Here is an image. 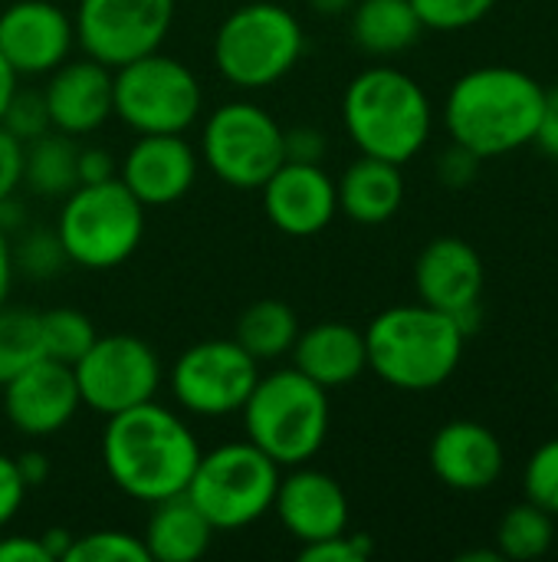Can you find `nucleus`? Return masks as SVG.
<instances>
[{
	"label": "nucleus",
	"instance_id": "1",
	"mask_svg": "<svg viewBox=\"0 0 558 562\" xmlns=\"http://www.w3.org/2000/svg\"><path fill=\"white\" fill-rule=\"evenodd\" d=\"M197 458L201 445L191 428L155 398L112 415L102 435V461L112 484L138 504L184 494Z\"/></svg>",
	"mask_w": 558,
	"mask_h": 562
},
{
	"label": "nucleus",
	"instance_id": "2",
	"mask_svg": "<svg viewBox=\"0 0 558 562\" xmlns=\"http://www.w3.org/2000/svg\"><path fill=\"white\" fill-rule=\"evenodd\" d=\"M546 92L549 89L516 66H477L464 72L444 102L451 142L474 151L480 161L533 145Z\"/></svg>",
	"mask_w": 558,
	"mask_h": 562
},
{
	"label": "nucleus",
	"instance_id": "3",
	"mask_svg": "<svg viewBox=\"0 0 558 562\" xmlns=\"http://www.w3.org/2000/svg\"><path fill=\"white\" fill-rule=\"evenodd\" d=\"M464 342L467 336L457 319L428 303L391 306L365 329L368 369L401 392L441 389L457 372Z\"/></svg>",
	"mask_w": 558,
	"mask_h": 562
},
{
	"label": "nucleus",
	"instance_id": "4",
	"mask_svg": "<svg viewBox=\"0 0 558 562\" xmlns=\"http://www.w3.org/2000/svg\"><path fill=\"white\" fill-rule=\"evenodd\" d=\"M349 138L362 155L408 165L431 138V102L418 79L395 66L362 69L342 95Z\"/></svg>",
	"mask_w": 558,
	"mask_h": 562
},
{
	"label": "nucleus",
	"instance_id": "5",
	"mask_svg": "<svg viewBox=\"0 0 558 562\" xmlns=\"http://www.w3.org/2000/svg\"><path fill=\"white\" fill-rule=\"evenodd\" d=\"M240 412L247 441L280 468L309 464L329 438V392L299 369L260 375Z\"/></svg>",
	"mask_w": 558,
	"mask_h": 562
},
{
	"label": "nucleus",
	"instance_id": "6",
	"mask_svg": "<svg viewBox=\"0 0 558 562\" xmlns=\"http://www.w3.org/2000/svg\"><path fill=\"white\" fill-rule=\"evenodd\" d=\"M306 49L296 13L273 0L230 10L214 33V63L237 89H266L299 63Z\"/></svg>",
	"mask_w": 558,
	"mask_h": 562
},
{
	"label": "nucleus",
	"instance_id": "7",
	"mask_svg": "<svg viewBox=\"0 0 558 562\" xmlns=\"http://www.w3.org/2000/svg\"><path fill=\"white\" fill-rule=\"evenodd\" d=\"M145 204L118 181L79 184L62 198L56 237L69 263L86 270L122 267L141 244Z\"/></svg>",
	"mask_w": 558,
	"mask_h": 562
},
{
	"label": "nucleus",
	"instance_id": "8",
	"mask_svg": "<svg viewBox=\"0 0 558 562\" xmlns=\"http://www.w3.org/2000/svg\"><path fill=\"white\" fill-rule=\"evenodd\" d=\"M280 487V464L266 458L253 441H230L214 451H201L187 481V497L220 530H243L273 510Z\"/></svg>",
	"mask_w": 558,
	"mask_h": 562
},
{
	"label": "nucleus",
	"instance_id": "9",
	"mask_svg": "<svg viewBox=\"0 0 558 562\" xmlns=\"http://www.w3.org/2000/svg\"><path fill=\"white\" fill-rule=\"evenodd\" d=\"M201 105L197 76L161 49L112 69V115L138 135H184Z\"/></svg>",
	"mask_w": 558,
	"mask_h": 562
},
{
	"label": "nucleus",
	"instance_id": "10",
	"mask_svg": "<svg viewBox=\"0 0 558 562\" xmlns=\"http://www.w3.org/2000/svg\"><path fill=\"white\" fill-rule=\"evenodd\" d=\"M201 155L224 184L260 191L263 181L286 161L283 125L257 102H224L204 122Z\"/></svg>",
	"mask_w": 558,
	"mask_h": 562
},
{
	"label": "nucleus",
	"instance_id": "11",
	"mask_svg": "<svg viewBox=\"0 0 558 562\" xmlns=\"http://www.w3.org/2000/svg\"><path fill=\"white\" fill-rule=\"evenodd\" d=\"M79 398L95 415H118L155 398L161 385V362L155 349L128 333L95 336L89 352L72 366Z\"/></svg>",
	"mask_w": 558,
	"mask_h": 562
},
{
	"label": "nucleus",
	"instance_id": "12",
	"mask_svg": "<svg viewBox=\"0 0 558 562\" xmlns=\"http://www.w3.org/2000/svg\"><path fill=\"white\" fill-rule=\"evenodd\" d=\"M260 379V362L237 339H204L184 349L171 369L174 402L201 418L237 415Z\"/></svg>",
	"mask_w": 558,
	"mask_h": 562
},
{
	"label": "nucleus",
	"instance_id": "13",
	"mask_svg": "<svg viewBox=\"0 0 558 562\" xmlns=\"http://www.w3.org/2000/svg\"><path fill=\"white\" fill-rule=\"evenodd\" d=\"M174 0H79L72 26L82 53L109 69L161 49Z\"/></svg>",
	"mask_w": 558,
	"mask_h": 562
},
{
	"label": "nucleus",
	"instance_id": "14",
	"mask_svg": "<svg viewBox=\"0 0 558 562\" xmlns=\"http://www.w3.org/2000/svg\"><path fill=\"white\" fill-rule=\"evenodd\" d=\"M487 286V270L474 244L464 237H434L414 263L418 300L454 316L464 336L480 323V296Z\"/></svg>",
	"mask_w": 558,
	"mask_h": 562
},
{
	"label": "nucleus",
	"instance_id": "15",
	"mask_svg": "<svg viewBox=\"0 0 558 562\" xmlns=\"http://www.w3.org/2000/svg\"><path fill=\"white\" fill-rule=\"evenodd\" d=\"M82 408L72 366L56 359H36L3 385L7 422L26 438H49L62 431Z\"/></svg>",
	"mask_w": 558,
	"mask_h": 562
},
{
	"label": "nucleus",
	"instance_id": "16",
	"mask_svg": "<svg viewBox=\"0 0 558 562\" xmlns=\"http://www.w3.org/2000/svg\"><path fill=\"white\" fill-rule=\"evenodd\" d=\"M72 43V16L53 0H16L0 13V53L16 76L53 72Z\"/></svg>",
	"mask_w": 558,
	"mask_h": 562
},
{
	"label": "nucleus",
	"instance_id": "17",
	"mask_svg": "<svg viewBox=\"0 0 558 562\" xmlns=\"http://www.w3.org/2000/svg\"><path fill=\"white\" fill-rule=\"evenodd\" d=\"M260 191L270 224L286 237H316L339 214L335 181L319 165L283 161Z\"/></svg>",
	"mask_w": 558,
	"mask_h": 562
},
{
	"label": "nucleus",
	"instance_id": "18",
	"mask_svg": "<svg viewBox=\"0 0 558 562\" xmlns=\"http://www.w3.org/2000/svg\"><path fill=\"white\" fill-rule=\"evenodd\" d=\"M273 514L283 530L303 547L349 530V497L342 484L332 474L306 464H296L286 477L280 474Z\"/></svg>",
	"mask_w": 558,
	"mask_h": 562
},
{
	"label": "nucleus",
	"instance_id": "19",
	"mask_svg": "<svg viewBox=\"0 0 558 562\" xmlns=\"http://www.w3.org/2000/svg\"><path fill=\"white\" fill-rule=\"evenodd\" d=\"M118 181L145 207L178 204L197 181V151L184 135H138L118 165Z\"/></svg>",
	"mask_w": 558,
	"mask_h": 562
},
{
	"label": "nucleus",
	"instance_id": "20",
	"mask_svg": "<svg viewBox=\"0 0 558 562\" xmlns=\"http://www.w3.org/2000/svg\"><path fill=\"white\" fill-rule=\"evenodd\" d=\"M49 125L62 135H89L112 115V69L82 56L62 59L43 89Z\"/></svg>",
	"mask_w": 558,
	"mask_h": 562
},
{
	"label": "nucleus",
	"instance_id": "21",
	"mask_svg": "<svg viewBox=\"0 0 558 562\" xmlns=\"http://www.w3.org/2000/svg\"><path fill=\"white\" fill-rule=\"evenodd\" d=\"M431 471L441 484L460 494L490 491L506 464L500 438L480 422H447L431 441Z\"/></svg>",
	"mask_w": 558,
	"mask_h": 562
},
{
	"label": "nucleus",
	"instance_id": "22",
	"mask_svg": "<svg viewBox=\"0 0 558 562\" xmlns=\"http://www.w3.org/2000/svg\"><path fill=\"white\" fill-rule=\"evenodd\" d=\"M289 352H293V369H299L326 392L352 385L368 369L365 333L335 319L299 329Z\"/></svg>",
	"mask_w": 558,
	"mask_h": 562
},
{
	"label": "nucleus",
	"instance_id": "23",
	"mask_svg": "<svg viewBox=\"0 0 558 562\" xmlns=\"http://www.w3.org/2000/svg\"><path fill=\"white\" fill-rule=\"evenodd\" d=\"M335 198H339V211H345L349 221L362 227L388 224L401 211V201H405L401 165L362 155L335 181Z\"/></svg>",
	"mask_w": 558,
	"mask_h": 562
},
{
	"label": "nucleus",
	"instance_id": "24",
	"mask_svg": "<svg viewBox=\"0 0 558 562\" xmlns=\"http://www.w3.org/2000/svg\"><path fill=\"white\" fill-rule=\"evenodd\" d=\"M151 517L145 527V550L151 562H197L214 540V527L194 507L187 494H174L168 501L151 504Z\"/></svg>",
	"mask_w": 558,
	"mask_h": 562
},
{
	"label": "nucleus",
	"instance_id": "25",
	"mask_svg": "<svg viewBox=\"0 0 558 562\" xmlns=\"http://www.w3.org/2000/svg\"><path fill=\"white\" fill-rule=\"evenodd\" d=\"M424 33L411 0H355L352 36L368 56H395L414 46Z\"/></svg>",
	"mask_w": 558,
	"mask_h": 562
},
{
	"label": "nucleus",
	"instance_id": "26",
	"mask_svg": "<svg viewBox=\"0 0 558 562\" xmlns=\"http://www.w3.org/2000/svg\"><path fill=\"white\" fill-rule=\"evenodd\" d=\"M23 181L43 198H66L79 188V148L72 135L49 128L23 145Z\"/></svg>",
	"mask_w": 558,
	"mask_h": 562
},
{
	"label": "nucleus",
	"instance_id": "27",
	"mask_svg": "<svg viewBox=\"0 0 558 562\" xmlns=\"http://www.w3.org/2000/svg\"><path fill=\"white\" fill-rule=\"evenodd\" d=\"M299 336V319L289 303L283 300H257L250 303L234 326V339L257 359V362H273L289 356L293 342Z\"/></svg>",
	"mask_w": 558,
	"mask_h": 562
},
{
	"label": "nucleus",
	"instance_id": "28",
	"mask_svg": "<svg viewBox=\"0 0 558 562\" xmlns=\"http://www.w3.org/2000/svg\"><path fill=\"white\" fill-rule=\"evenodd\" d=\"M553 514H546L543 507H536L533 501L516 504L503 514L500 527H497V553L500 560L529 562L546 557L553 550L556 540V527H553Z\"/></svg>",
	"mask_w": 558,
	"mask_h": 562
},
{
	"label": "nucleus",
	"instance_id": "29",
	"mask_svg": "<svg viewBox=\"0 0 558 562\" xmlns=\"http://www.w3.org/2000/svg\"><path fill=\"white\" fill-rule=\"evenodd\" d=\"M36 359H43V339H39V313L30 310H13V306H0V389L23 372L26 366H33Z\"/></svg>",
	"mask_w": 558,
	"mask_h": 562
},
{
	"label": "nucleus",
	"instance_id": "30",
	"mask_svg": "<svg viewBox=\"0 0 558 562\" xmlns=\"http://www.w3.org/2000/svg\"><path fill=\"white\" fill-rule=\"evenodd\" d=\"M39 339H43V356L56 359L62 366H76L89 346L95 342V326L86 313L56 306L39 313Z\"/></svg>",
	"mask_w": 558,
	"mask_h": 562
},
{
	"label": "nucleus",
	"instance_id": "31",
	"mask_svg": "<svg viewBox=\"0 0 558 562\" xmlns=\"http://www.w3.org/2000/svg\"><path fill=\"white\" fill-rule=\"evenodd\" d=\"M62 562H151L145 540L125 530H92L72 537Z\"/></svg>",
	"mask_w": 558,
	"mask_h": 562
},
{
	"label": "nucleus",
	"instance_id": "32",
	"mask_svg": "<svg viewBox=\"0 0 558 562\" xmlns=\"http://www.w3.org/2000/svg\"><path fill=\"white\" fill-rule=\"evenodd\" d=\"M497 0H411L418 20L424 23V30H467L474 23H480Z\"/></svg>",
	"mask_w": 558,
	"mask_h": 562
},
{
	"label": "nucleus",
	"instance_id": "33",
	"mask_svg": "<svg viewBox=\"0 0 558 562\" xmlns=\"http://www.w3.org/2000/svg\"><path fill=\"white\" fill-rule=\"evenodd\" d=\"M523 484H526V501L558 517V438L533 451V458L526 461Z\"/></svg>",
	"mask_w": 558,
	"mask_h": 562
},
{
	"label": "nucleus",
	"instance_id": "34",
	"mask_svg": "<svg viewBox=\"0 0 558 562\" xmlns=\"http://www.w3.org/2000/svg\"><path fill=\"white\" fill-rule=\"evenodd\" d=\"M0 125L16 138V142H33L39 135H46L53 125H49V112H46V99L43 92H13L3 115H0Z\"/></svg>",
	"mask_w": 558,
	"mask_h": 562
},
{
	"label": "nucleus",
	"instance_id": "35",
	"mask_svg": "<svg viewBox=\"0 0 558 562\" xmlns=\"http://www.w3.org/2000/svg\"><path fill=\"white\" fill-rule=\"evenodd\" d=\"M62 263H69L66 260V254H62V247H59V237H56V231L49 234V231H33L30 237H23V244L13 250V270L20 267V270H26L30 277H53Z\"/></svg>",
	"mask_w": 558,
	"mask_h": 562
},
{
	"label": "nucleus",
	"instance_id": "36",
	"mask_svg": "<svg viewBox=\"0 0 558 562\" xmlns=\"http://www.w3.org/2000/svg\"><path fill=\"white\" fill-rule=\"evenodd\" d=\"M375 553L372 540L365 533H335L329 540L309 543L299 550L303 562H365Z\"/></svg>",
	"mask_w": 558,
	"mask_h": 562
},
{
	"label": "nucleus",
	"instance_id": "37",
	"mask_svg": "<svg viewBox=\"0 0 558 562\" xmlns=\"http://www.w3.org/2000/svg\"><path fill=\"white\" fill-rule=\"evenodd\" d=\"M283 148L286 161H303V165H319L326 155V135L309 125L283 128Z\"/></svg>",
	"mask_w": 558,
	"mask_h": 562
},
{
	"label": "nucleus",
	"instance_id": "38",
	"mask_svg": "<svg viewBox=\"0 0 558 562\" xmlns=\"http://www.w3.org/2000/svg\"><path fill=\"white\" fill-rule=\"evenodd\" d=\"M26 497V484L16 471V461L0 454V530L16 517V510L23 507Z\"/></svg>",
	"mask_w": 558,
	"mask_h": 562
},
{
	"label": "nucleus",
	"instance_id": "39",
	"mask_svg": "<svg viewBox=\"0 0 558 562\" xmlns=\"http://www.w3.org/2000/svg\"><path fill=\"white\" fill-rule=\"evenodd\" d=\"M23 181V142L0 125V201L10 198Z\"/></svg>",
	"mask_w": 558,
	"mask_h": 562
},
{
	"label": "nucleus",
	"instance_id": "40",
	"mask_svg": "<svg viewBox=\"0 0 558 562\" xmlns=\"http://www.w3.org/2000/svg\"><path fill=\"white\" fill-rule=\"evenodd\" d=\"M477 165H480V158H477L474 151H467V148L454 145V148L444 155V161H441V178H444L451 188H464V184H470V181H474Z\"/></svg>",
	"mask_w": 558,
	"mask_h": 562
},
{
	"label": "nucleus",
	"instance_id": "41",
	"mask_svg": "<svg viewBox=\"0 0 558 562\" xmlns=\"http://www.w3.org/2000/svg\"><path fill=\"white\" fill-rule=\"evenodd\" d=\"M115 158L105 148H79V184H99L115 175Z\"/></svg>",
	"mask_w": 558,
	"mask_h": 562
},
{
	"label": "nucleus",
	"instance_id": "42",
	"mask_svg": "<svg viewBox=\"0 0 558 562\" xmlns=\"http://www.w3.org/2000/svg\"><path fill=\"white\" fill-rule=\"evenodd\" d=\"M0 562H53L39 537H0Z\"/></svg>",
	"mask_w": 558,
	"mask_h": 562
},
{
	"label": "nucleus",
	"instance_id": "43",
	"mask_svg": "<svg viewBox=\"0 0 558 562\" xmlns=\"http://www.w3.org/2000/svg\"><path fill=\"white\" fill-rule=\"evenodd\" d=\"M533 145H539L546 155L558 158V89L546 92V109H543V119L536 125Z\"/></svg>",
	"mask_w": 558,
	"mask_h": 562
},
{
	"label": "nucleus",
	"instance_id": "44",
	"mask_svg": "<svg viewBox=\"0 0 558 562\" xmlns=\"http://www.w3.org/2000/svg\"><path fill=\"white\" fill-rule=\"evenodd\" d=\"M13 461H16V471H20L26 491L39 487V484L49 477V461H46L39 451H26V454H20V458H13Z\"/></svg>",
	"mask_w": 558,
	"mask_h": 562
},
{
	"label": "nucleus",
	"instance_id": "45",
	"mask_svg": "<svg viewBox=\"0 0 558 562\" xmlns=\"http://www.w3.org/2000/svg\"><path fill=\"white\" fill-rule=\"evenodd\" d=\"M10 280H13V247L7 240V231L0 227V306L7 303Z\"/></svg>",
	"mask_w": 558,
	"mask_h": 562
},
{
	"label": "nucleus",
	"instance_id": "46",
	"mask_svg": "<svg viewBox=\"0 0 558 562\" xmlns=\"http://www.w3.org/2000/svg\"><path fill=\"white\" fill-rule=\"evenodd\" d=\"M16 72H13V66L3 59V53H0V115H3V109H7V102H10V95L16 92Z\"/></svg>",
	"mask_w": 558,
	"mask_h": 562
},
{
	"label": "nucleus",
	"instance_id": "47",
	"mask_svg": "<svg viewBox=\"0 0 558 562\" xmlns=\"http://www.w3.org/2000/svg\"><path fill=\"white\" fill-rule=\"evenodd\" d=\"M309 10L322 13V16H342L355 7V0H306Z\"/></svg>",
	"mask_w": 558,
	"mask_h": 562
}]
</instances>
